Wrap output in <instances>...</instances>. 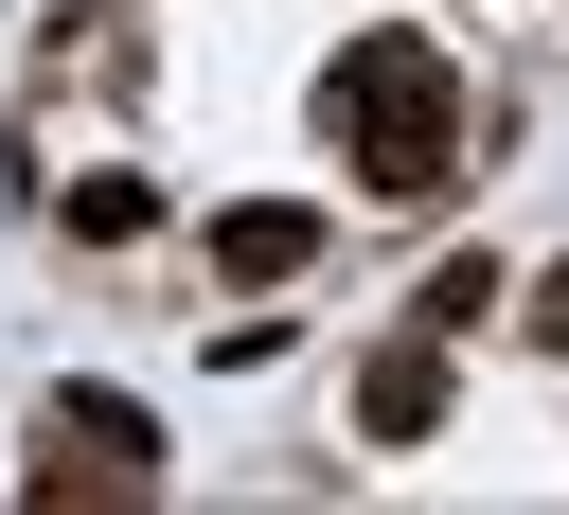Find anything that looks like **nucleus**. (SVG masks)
I'll return each mask as SVG.
<instances>
[{"mask_svg":"<svg viewBox=\"0 0 569 515\" xmlns=\"http://www.w3.org/2000/svg\"><path fill=\"white\" fill-rule=\"evenodd\" d=\"M320 107H338V142H356L373 195H445V178H462V71H445L427 36H356V53L320 71Z\"/></svg>","mask_w":569,"mask_h":515,"instance_id":"f257e3e1","label":"nucleus"},{"mask_svg":"<svg viewBox=\"0 0 569 515\" xmlns=\"http://www.w3.org/2000/svg\"><path fill=\"white\" fill-rule=\"evenodd\" d=\"M142 479H160L142 408H124V391H53V444H36V497H142Z\"/></svg>","mask_w":569,"mask_h":515,"instance_id":"f03ea898","label":"nucleus"},{"mask_svg":"<svg viewBox=\"0 0 569 515\" xmlns=\"http://www.w3.org/2000/svg\"><path fill=\"white\" fill-rule=\"evenodd\" d=\"M302 266H320V213L302 195H231L213 213V284H302Z\"/></svg>","mask_w":569,"mask_h":515,"instance_id":"7ed1b4c3","label":"nucleus"},{"mask_svg":"<svg viewBox=\"0 0 569 515\" xmlns=\"http://www.w3.org/2000/svg\"><path fill=\"white\" fill-rule=\"evenodd\" d=\"M356 426H373V444H427V426H445V337H391V355L356 373Z\"/></svg>","mask_w":569,"mask_h":515,"instance_id":"20e7f679","label":"nucleus"},{"mask_svg":"<svg viewBox=\"0 0 569 515\" xmlns=\"http://www.w3.org/2000/svg\"><path fill=\"white\" fill-rule=\"evenodd\" d=\"M124 231H160V195L142 178H71V249H124Z\"/></svg>","mask_w":569,"mask_h":515,"instance_id":"39448f33","label":"nucleus"},{"mask_svg":"<svg viewBox=\"0 0 569 515\" xmlns=\"http://www.w3.org/2000/svg\"><path fill=\"white\" fill-rule=\"evenodd\" d=\"M462 320H498V266L462 249V266H427V337H462Z\"/></svg>","mask_w":569,"mask_h":515,"instance_id":"423d86ee","label":"nucleus"}]
</instances>
